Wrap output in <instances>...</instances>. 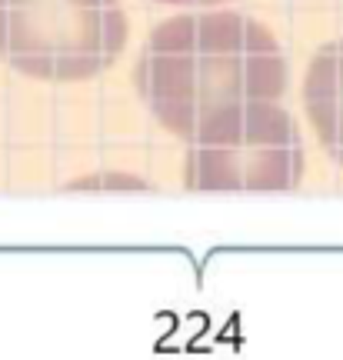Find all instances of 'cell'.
<instances>
[{"instance_id": "7a4b0ae2", "label": "cell", "mask_w": 343, "mask_h": 360, "mask_svg": "<svg viewBox=\"0 0 343 360\" xmlns=\"http://www.w3.org/2000/svg\"><path fill=\"white\" fill-rule=\"evenodd\" d=\"M127 40L117 0H0V53L37 77H87Z\"/></svg>"}, {"instance_id": "6da1fadb", "label": "cell", "mask_w": 343, "mask_h": 360, "mask_svg": "<svg viewBox=\"0 0 343 360\" xmlns=\"http://www.w3.org/2000/svg\"><path fill=\"white\" fill-rule=\"evenodd\" d=\"M150 107L174 130L240 110L283 87V57L264 27L240 13L167 20L143 57Z\"/></svg>"}, {"instance_id": "3957f363", "label": "cell", "mask_w": 343, "mask_h": 360, "mask_svg": "<svg viewBox=\"0 0 343 360\" xmlns=\"http://www.w3.org/2000/svg\"><path fill=\"white\" fill-rule=\"evenodd\" d=\"M300 167V147L290 120L277 110H227L210 120L193 154L200 187H280Z\"/></svg>"}, {"instance_id": "277c9868", "label": "cell", "mask_w": 343, "mask_h": 360, "mask_svg": "<svg viewBox=\"0 0 343 360\" xmlns=\"http://www.w3.org/2000/svg\"><path fill=\"white\" fill-rule=\"evenodd\" d=\"M306 103L323 141L343 160V44L320 53L306 77Z\"/></svg>"}, {"instance_id": "5b68a950", "label": "cell", "mask_w": 343, "mask_h": 360, "mask_svg": "<svg viewBox=\"0 0 343 360\" xmlns=\"http://www.w3.org/2000/svg\"><path fill=\"white\" fill-rule=\"evenodd\" d=\"M164 4H220V0H164Z\"/></svg>"}]
</instances>
